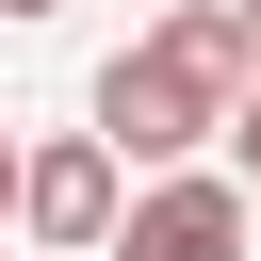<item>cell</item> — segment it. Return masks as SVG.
<instances>
[{
	"instance_id": "3",
	"label": "cell",
	"mask_w": 261,
	"mask_h": 261,
	"mask_svg": "<svg viewBox=\"0 0 261 261\" xmlns=\"http://www.w3.org/2000/svg\"><path fill=\"white\" fill-rule=\"evenodd\" d=\"M98 261H245V179H196V163H163L130 212H114V245Z\"/></svg>"
},
{
	"instance_id": "1",
	"label": "cell",
	"mask_w": 261,
	"mask_h": 261,
	"mask_svg": "<svg viewBox=\"0 0 261 261\" xmlns=\"http://www.w3.org/2000/svg\"><path fill=\"white\" fill-rule=\"evenodd\" d=\"M261 82V33H245V0H179V16H147L114 65H98V147L114 163H196L212 130H228V98Z\"/></svg>"
},
{
	"instance_id": "6",
	"label": "cell",
	"mask_w": 261,
	"mask_h": 261,
	"mask_svg": "<svg viewBox=\"0 0 261 261\" xmlns=\"http://www.w3.org/2000/svg\"><path fill=\"white\" fill-rule=\"evenodd\" d=\"M245 33H261V0H245Z\"/></svg>"
},
{
	"instance_id": "4",
	"label": "cell",
	"mask_w": 261,
	"mask_h": 261,
	"mask_svg": "<svg viewBox=\"0 0 261 261\" xmlns=\"http://www.w3.org/2000/svg\"><path fill=\"white\" fill-rule=\"evenodd\" d=\"M228 179H245V196H261V82H245V98H228Z\"/></svg>"
},
{
	"instance_id": "2",
	"label": "cell",
	"mask_w": 261,
	"mask_h": 261,
	"mask_svg": "<svg viewBox=\"0 0 261 261\" xmlns=\"http://www.w3.org/2000/svg\"><path fill=\"white\" fill-rule=\"evenodd\" d=\"M114 179H130V163H114L98 130H65V147H33V179H16V228H33L49 261H98V245H114V212H130Z\"/></svg>"
},
{
	"instance_id": "5",
	"label": "cell",
	"mask_w": 261,
	"mask_h": 261,
	"mask_svg": "<svg viewBox=\"0 0 261 261\" xmlns=\"http://www.w3.org/2000/svg\"><path fill=\"white\" fill-rule=\"evenodd\" d=\"M0 16H65V0H0Z\"/></svg>"
}]
</instances>
